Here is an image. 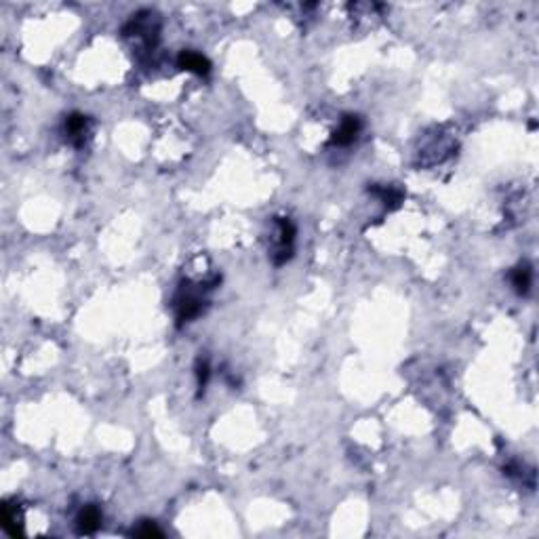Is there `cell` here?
I'll return each instance as SVG.
<instances>
[{
    "instance_id": "6da1fadb",
    "label": "cell",
    "mask_w": 539,
    "mask_h": 539,
    "mask_svg": "<svg viewBox=\"0 0 539 539\" xmlns=\"http://www.w3.org/2000/svg\"><path fill=\"white\" fill-rule=\"evenodd\" d=\"M159 15L152 11H141L133 15V19L124 26V36L135 38L137 42H143V47L150 51L159 40Z\"/></svg>"
},
{
    "instance_id": "7a4b0ae2",
    "label": "cell",
    "mask_w": 539,
    "mask_h": 539,
    "mask_svg": "<svg viewBox=\"0 0 539 539\" xmlns=\"http://www.w3.org/2000/svg\"><path fill=\"white\" fill-rule=\"evenodd\" d=\"M204 307V297L200 291H194L190 284H182L177 297H175V312H177V325L190 323L196 319Z\"/></svg>"
},
{
    "instance_id": "3957f363",
    "label": "cell",
    "mask_w": 539,
    "mask_h": 539,
    "mask_svg": "<svg viewBox=\"0 0 539 539\" xmlns=\"http://www.w3.org/2000/svg\"><path fill=\"white\" fill-rule=\"evenodd\" d=\"M276 225H278V249L274 253V264L276 266H282L284 262L291 259L293 255V241H295V225L289 221V219H276Z\"/></svg>"
},
{
    "instance_id": "277c9868",
    "label": "cell",
    "mask_w": 539,
    "mask_h": 539,
    "mask_svg": "<svg viewBox=\"0 0 539 539\" xmlns=\"http://www.w3.org/2000/svg\"><path fill=\"white\" fill-rule=\"evenodd\" d=\"M89 127H91V120H89L85 114L74 112V114L65 116V137H67L76 147H83V145L87 143Z\"/></svg>"
},
{
    "instance_id": "5b68a950",
    "label": "cell",
    "mask_w": 539,
    "mask_h": 539,
    "mask_svg": "<svg viewBox=\"0 0 539 539\" xmlns=\"http://www.w3.org/2000/svg\"><path fill=\"white\" fill-rule=\"evenodd\" d=\"M360 129H362V120L358 118V116H344V120H341V124H339V129L333 133V137H331V143L333 145H350V143H354V139L358 137V133H360Z\"/></svg>"
},
{
    "instance_id": "8992f818",
    "label": "cell",
    "mask_w": 539,
    "mask_h": 539,
    "mask_svg": "<svg viewBox=\"0 0 539 539\" xmlns=\"http://www.w3.org/2000/svg\"><path fill=\"white\" fill-rule=\"evenodd\" d=\"M177 65L186 72H192V74H198V76H204L211 72V61L196 53V51H182L179 57H177Z\"/></svg>"
},
{
    "instance_id": "52a82bcc",
    "label": "cell",
    "mask_w": 539,
    "mask_h": 539,
    "mask_svg": "<svg viewBox=\"0 0 539 539\" xmlns=\"http://www.w3.org/2000/svg\"><path fill=\"white\" fill-rule=\"evenodd\" d=\"M76 522H79V533L81 535H91L99 529L102 524V512L97 506H85L79 514V518H76Z\"/></svg>"
},
{
    "instance_id": "ba28073f",
    "label": "cell",
    "mask_w": 539,
    "mask_h": 539,
    "mask_svg": "<svg viewBox=\"0 0 539 539\" xmlns=\"http://www.w3.org/2000/svg\"><path fill=\"white\" fill-rule=\"evenodd\" d=\"M531 282H533V270H531V266L522 264V266L514 268V272H512V287L516 289L518 295H526L529 289H531Z\"/></svg>"
},
{
    "instance_id": "9c48e42d",
    "label": "cell",
    "mask_w": 539,
    "mask_h": 539,
    "mask_svg": "<svg viewBox=\"0 0 539 539\" xmlns=\"http://www.w3.org/2000/svg\"><path fill=\"white\" fill-rule=\"evenodd\" d=\"M0 520H3V526L9 535L17 537L22 535V522H19V516H17V508L15 506H3V514H0Z\"/></svg>"
},
{
    "instance_id": "30bf717a",
    "label": "cell",
    "mask_w": 539,
    "mask_h": 539,
    "mask_svg": "<svg viewBox=\"0 0 539 539\" xmlns=\"http://www.w3.org/2000/svg\"><path fill=\"white\" fill-rule=\"evenodd\" d=\"M375 196L381 198V202L386 204L388 209H399L401 202H403V192L396 190V188H373L371 190Z\"/></svg>"
},
{
    "instance_id": "8fae6325",
    "label": "cell",
    "mask_w": 539,
    "mask_h": 539,
    "mask_svg": "<svg viewBox=\"0 0 539 539\" xmlns=\"http://www.w3.org/2000/svg\"><path fill=\"white\" fill-rule=\"evenodd\" d=\"M209 377H211V367H209V360L204 358H200L198 362H196V379H198V396L204 392V388H207V383H209Z\"/></svg>"
},
{
    "instance_id": "7c38bea8",
    "label": "cell",
    "mask_w": 539,
    "mask_h": 539,
    "mask_svg": "<svg viewBox=\"0 0 539 539\" xmlns=\"http://www.w3.org/2000/svg\"><path fill=\"white\" fill-rule=\"evenodd\" d=\"M135 537H143V539H152V537H163V531L154 524L152 520H143L137 529H133Z\"/></svg>"
}]
</instances>
